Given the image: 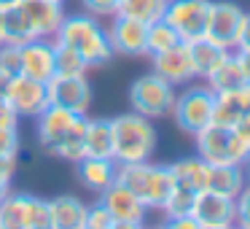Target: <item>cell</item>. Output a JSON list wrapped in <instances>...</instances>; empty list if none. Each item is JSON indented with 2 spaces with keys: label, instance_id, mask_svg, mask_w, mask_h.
Listing matches in <instances>:
<instances>
[{
  "label": "cell",
  "instance_id": "cell-1",
  "mask_svg": "<svg viewBox=\"0 0 250 229\" xmlns=\"http://www.w3.org/2000/svg\"><path fill=\"white\" fill-rule=\"evenodd\" d=\"M83 127H86V116L73 114L60 105H49L35 119V137L43 154L76 164L78 159H83Z\"/></svg>",
  "mask_w": 250,
  "mask_h": 229
},
{
  "label": "cell",
  "instance_id": "cell-2",
  "mask_svg": "<svg viewBox=\"0 0 250 229\" xmlns=\"http://www.w3.org/2000/svg\"><path fill=\"white\" fill-rule=\"evenodd\" d=\"M54 44L73 49L83 62L92 68H103L113 60V46L108 41V27H103L97 17L92 14H65L60 30L54 33Z\"/></svg>",
  "mask_w": 250,
  "mask_h": 229
},
{
  "label": "cell",
  "instance_id": "cell-3",
  "mask_svg": "<svg viewBox=\"0 0 250 229\" xmlns=\"http://www.w3.org/2000/svg\"><path fill=\"white\" fill-rule=\"evenodd\" d=\"M113 127V162L132 164V162H151L159 146V132L151 119L135 114H119L110 119Z\"/></svg>",
  "mask_w": 250,
  "mask_h": 229
},
{
  "label": "cell",
  "instance_id": "cell-4",
  "mask_svg": "<svg viewBox=\"0 0 250 229\" xmlns=\"http://www.w3.org/2000/svg\"><path fill=\"white\" fill-rule=\"evenodd\" d=\"M116 183L126 186L137 200L151 210H162L172 191V170L169 164H153V162H132L116 167Z\"/></svg>",
  "mask_w": 250,
  "mask_h": 229
},
{
  "label": "cell",
  "instance_id": "cell-5",
  "mask_svg": "<svg viewBox=\"0 0 250 229\" xmlns=\"http://www.w3.org/2000/svg\"><path fill=\"white\" fill-rule=\"evenodd\" d=\"M196 157L207 164H245L250 159V132L242 124L221 127L207 124L194 135Z\"/></svg>",
  "mask_w": 250,
  "mask_h": 229
},
{
  "label": "cell",
  "instance_id": "cell-6",
  "mask_svg": "<svg viewBox=\"0 0 250 229\" xmlns=\"http://www.w3.org/2000/svg\"><path fill=\"white\" fill-rule=\"evenodd\" d=\"M175 97H178V89L169 81H164L156 73H146V76L135 78L129 87V105L135 114L146 116V119L156 121V119H167L172 114Z\"/></svg>",
  "mask_w": 250,
  "mask_h": 229
},
{
  "label": "cell",
  "instance_id": "cell-7",
  "mask_svg": "<svg viewBox=\"0 0 250 229\" xmlns=\"http://www.w3.org/2000/svg\"><path fill=\"white\" fill-rule=\"evenodd\" d=\"M0 229H54L49 200L27 191H8L0 200Z\"/></svg>",
  "mask_w": 250,
  "mask_h": 229
},
{
  "label": "cell",
  "instance_id": "cell-8",
  "mask_svg": "<svg viewBox=\"0 0 250 229\" xmlns=\"http://www.w3.org/2000/svg\"><path fill=\"white\" fill-rule=\"evenodd\" d=\"M212 103H215V92L207 84H186V89L175 97L169 116L175 119L178 130L194 137L207 124H212Z\"/></svg>",
  "mask_w": 250,
  "mask_h": 229
},
{
  "label": "cell",
  "instance_id": "cell-9",
  "mask_svg": "<svg viewBox=\"0 0 250 229\" xmlns=\"http://www.w3.org/2000/svg\"><path fill=\"white\" fill-rule=\"evenodd\" d=\"M210 3L212 0H167L162 19L180 35L183 44H191V41L205 35Z\"/></svg>",
  "mask_w": 250,
  "mask_h": 229
},
{
  "label": "cell",
  "instance_id": "cell-10",
  "mask_svg": "<svg viewBox=\"0 0 250 229\" xmlns=\"http://www.w3.org/2000/svg\"><path fill=\"white\" fill-rule=\"evenodd\" d=\"M242 22H245V11L237 3H231V0H212L205 38H210L218 46L234 51L237 49V38H239V30H242Z\"/></svg>",
  "mask_w": 250,
  "mask_h": 229
},
{
  "label": "cell",
  "instance_id": "cell-11",
  "mask_svg": "<svg viewBox=\"0 0 250 229\" xmlns=\"http://www.w3.org/2000/svg\"><path fill=\"white\" fill-rule=\"evenodd\" d=\"M6 103L11 105V111L19 119H38L46 108H49V92L46 84L33 81L27 76H14L8 81V92H6Z\"/></svg>",
  "mask_w": 250,
  "mask_h": 229
},
{
  "label": "cell",
  "instance_id": "cell-12",
  "mask_svg": "<svg viewBox=\"0 0 250 229\" xmlns=\"http://www.w3.org/2000/svg\"><path fill=\"white\" fill-rule=\"evenodd\" d=\"M49 105H60L73 114L89 116L92 108V84L86 76H54L46 84Z\"/></svg>",
  "mask_w": 250,
  "mask_h": 229
},
{
  "label": "cell",
  "instance_id": "cell-13",
  "mask_svg": "<svg viewBox=\"0 0 250 229\" xmlns=\"http://www.w3.org/2000/svg\"><path fill=\"white\" fill-rule=\"evenodd\" d=\"M191 216H194V221L202 229H215V227L231 229L234 218H237L234 216V197L205 189L196 194L194 205H191Z\"/></svg>",
  "mask_w": 250,
  "mask_h": 229
},
{
  "label": "cell",
  "instance_id": "cell-14",
  "mask_svg": "<svg viewBox=\"0 0 250 229\" xmlns=\"http://www.w3.org/2000/svg\"><path fill=\"white\" fill-rule=\"evenodd\" d=\"M151 68L156 76H162L164 81H169L172 87H186V84L196 81V70H194V60H191L188 44L180 41L178 46L167 51L151 54Z\"/></svg>",
  "mask_w": 250,
  "mask_h": 229
},
{
  "label": "cell",
  "instance_id": "cell-15",
  "mask_svg": "<svg viewBox=\"0 0 250 229\" xmlns=\"http://www.w3.org/2000/svg\"><path fill=\"white\" fill-rule=\"evenodd\" d=\"M146 35H148V24L137 22L129 17H110L108 24V41L113 46V54L121 57H148L146 49Z\"/></svg>",
  "mask_w": 250,
  "mask_h": 229
},
{
  "label": "cell",
  "instance_id": "cell-16",
  "mask_svg": "<svg viewBox=\"0 0 250 229\" xmlns=\"http://www.w3.org/2000/svg\"><path fill=\"white\" fill-rule=\"evenodd\" d=\"M17 6L24 14L35 38H54V33L60 30L62 19H65V3H54V0H19Z\"/></svg>",
  "mask_w": 250,
  "mask_h": 229
},
{
  "label": "cell",
  "instance_id": "cell-17",
  "mask_svg": "<svg viewBox=\"0 0 250 229\" xmlns=\"http://www.w3.org/2000/svg\"><path fill=\"white\" fill-rule=\"evenodd\" d=\"M22 49V76L33 81L49 84L57 76L54 70V41L51 38H35L30 44L19 46Z\"/></svg>",
  "mask_w": 250,
  "mask_h": 229
},
{
  "label": "cell",
  "instance_id": "cell-18",
  "mask_svg": "<svg viewBox=\"0 0 250 229\" xmlns=\"http://www.w3.org/2000/svg\"><path fill=\"white\" fill-rule=\"evenodd\" d=\"M100 202L105 205V210L116 218V221H137L146 224L148 207L137 200V194H132L126 186L121 183H110L105 191H100Z\"/></svg>",
  "mask_w": 250,
  "mask_h": 229
},
{
  "label": "cell",
  "instance_id": "cell-19",
  "mask_svg": "<svg viewBox=\"0 0 250 229\" xmlns=\"http://www.w3.org/2000/svg\"><path fill=\"white\" fill-rule=\"evenodd\" d=\"M250 111V84L229 92H215L212 103V124L221 127H237Z\"/></svg>",
  "mask_w": 250,
  "mask_h": 229
},
{
  "label": "cell",
  "instance_id": "cell-20",
  "mask_svg": "<svg viewBox=\"0 0 250 229\" xmlns=\"http://www.w3.org/2000/svg\"><path fill=\"white\" fill-rule=\"evenodd\" d=\"M73 167H76L78 183L86 191H92V194H100V191H105L110 183H116V167H119V164H116L113 159L83 157V159H78Z\"/></svg>",
  "mask_w": 250,
  "mask_h": 229
},
{
  "label": "cell",
  "instance_id": "cell-21",
  "mask_svg": "<svg viewBox=\"0 0 250 229\" xmlns=\"http://www.w3.org/2000/svg\"><path fill=\"white\" fill-rule=\"evenodd\" d=\"M86 202L73 194H60L49 200L51 227L54 229H86Z\"/></svg>",
  "mask_w": 250,
  "mask_h": 229
},
{
  "label": "cell",
  "instance_id": "cell-22",
  "mask_svg": "<svg viewBox=\"0 0 250 229\" xmlns=\"http://www.w3.org/2000/svg\"><path fill=\"white\" fill-rule=\"evenodd\" d=\"M169 170H172L175 186H180V189H188V191H194V194H199V191L207 189L210 164H207L205 159H199L196 154L194 157H183V159H178V162H172Z\"/></svg>",
  "mask_w": 250,
  "mask_h": 229
},
{
  "label": "cell",
  "instance_id": "cell-23",
  "mask_svg": "<svg viewBox=\"0 0 250 229\" xmlns=\"http://www.w3.org/2000/svg\"><path fill=\"white\" fill-rule=\"evenodd\" d=\"M83 157L113 159V127L110 119H89L83 127Z\"/></svg>",
  "mask_w": 250,
  "mask_h": 229
},
{
  "label": "cell",
  "instance_id": "cell-24",
  "mask_svg": "<svg viewBox=\"0 0 250 229\" xmlns=\"http://www.w3.org/2000/svg\"><path fill=\"white\" fill-rule=\"evenodd\" d=\"M188 51H191V60H194V70H196V78H202L205 81L207 76H210L212 70H215L218 65H221L223 60H226L231 51L223 49V46H218L215 41L210 38H196L188 44Z\"/></svg>",
  "mask_w": 250,
  "mask_h": 229
},
{
  "label": "cell",
  "instance_id": "cell-25",
  "mask_svg": "<svg viewBox=\"0 0 250 229\" xmlns=\"http://www.w3.org/2000/svg\"><path fill=\"white\" fill-rule=\"evenodd\" d=\"M245 186H248L245 164H210V178H207V189L210 191L237 197Z\"/></svg>",
  "mask_w": 250,
  "mask_h": 229
},
{
  "label": "cell",
  "instance_id": "cell-26",
  "mask_svg": "<svg viewBox=\"0 0 250 229\" xmlns=\"http://www.w3.org/2000/svg\"><path fill=\"white\" fill-rule=\"evenodd\" d=\"M35 41L33 30H30L24 14L19 11V6L3 8L0 11V44H11V46H24Z\"/></svg>",
  "mask_w": 250,
  "mask_h": 229
},
{
  "label": "cell",
  "instance_id": "cell-27",
  "mask_svg": "<svg viewBox=\"0 0 250 229\" xmlns=\"http://www.w3.org/2000/svg\"><path fill=\"white\" fill-rule=\"evenodd\" d=\"M205 84L212 89V92H229V89H237V87H245V84H248V78H245V73H242V68H239L237 57H234V51L205 78Z\"/></svg>",
  "mask_w": 250,
  "mask_h": 229
},
{
  "label": "cell",
  "instance_id": "cell-28",
  "mask_svg": "<svg viewBox=\"0 0 250 229\" xmlns=\"http://www.w3.org/2000/svg\"><path fill=\"white\" fill-rule=\"evenodd\" d=\"M164 8H167V0H121L119 3L121 17L137 19L143 24L159 22L164 17Z\"/></svg>",
  "mask_w": 250,
  "mask_h": 229
},
{
  "label": "cell",
  "instance_id": "cell-29",
  "mask_svg": "<svg viewBox=\"0 0 250 229\" xmlns=\"http://www.w3.org/2000/svg\"><path fill=\"white\" fill-rule=\"evenodd\" d=\"M180 44V35L169 27L164 19L159 22H151L148 24V35H146V49H148V57L151 54H159V51H167L172 46Z\"/></svg>",
  "mask_w": 250,
  "mask_h": 229
},
{
  "label": "cell",
  "instance_id": "cell-30",
  "mask_svg": "<svg viewBox=\"0 0 250 229\" xmlns=\"http://www.w3.org/2000/svg\"><path fill=\"white\" fill-rule=\"evenodd\" d=\"M51 41H54V38H51ZM54 70H57V76H86L89 65L73 49L54 44Z\"/></svg>",
  "mask_w": 250,
  "mask_h": 229
},
{
  "label": "cell",
  "instance_id": "cell-31",
  "mask_svg": "<svg viewBox=\"0 0 250 229\" xmlns=\"http://www.w3.org/2000/svg\"><path fill=\"white\" fill-rule=\"evenodd\" d=\"M194 200H196L194 191L180 189V186H172V191H169V197H167V202H164L162 213H164V216H188Z\"/></svg>",
  "mask_w": 250,
  "mask_h": 229
},
{
  "label": "cell",
  "instance_id": "cell-32",
  "mask_svg": "<svg viewBox=\"0 0 250 229\" xmlns=\"http://www.w3.org/2000/svg\"><path fill=\"white\" fill-rule=\"evenodd\" d=\"M0 73H6L8 78L22 73V49L11 44H0Z\"/></svg>",
  "mask_w": 250,
  "mask_h": 229
},
{
  "label": "cell",
  "instance_id": "cell-33",
  "mask_svg": "<svg viewBox=\"0 0 250 229\" xmlns=\"http://www.w3.org/2000/svg\"><path fill=\"white\" fill-rule=\"evenodd\" d=\"M22 148L19 127H0V159H17Z\"/></svg>",
  "mask_w": 250,
  "mask_h": 229
},
{
  "label": "cell",
  "instance_id": "cell-34",
  "mask_svg": "<svg viewBox=\"0 0 250 229\" xmlns=\"http://www.w3.org/2000/svg\"><path fill=\"white\" fill-rule=\"evenodd\" d=\"M113 224H116V218L105 210V205L100 200L86 207V229H110Z\"/></svg>",
  "mask_w": 250,
  "mask_h": 229
},
{
  "label": "cell",
  "instance_id": "cell-35",
  "mask_svg": "<svg viewBox=\"0 0 250 229\" xmlns=\"http://www.w3.org/2000/svg\"><path fill=\"white\" fill-rule=\"evenodd\" d=\"M234 227H242V229H250V183L234 197Z\"/></svg>",
  "mask_w": 250,
  "mask_h": 229
},
{
  "label": "cell",
  "instance_id": "cell-36",
  "mask_svg": "<svg viewBox=\"0 0 250 229\" xmlns=\"http://www.w3.org/2000/svg\"><path fill=\"white\" fill-rule=\"evenodd\" d=\"M119 3L121 0H81L83 11L92 14V17H97V19L116 17V14H119Z\"/></svg>",
  "mask_w": 250,
  "mask_h": 229
},
{
  "label": "cell",
  "instance_id": "cell-37",
  "mask_svg": "<svg viewBox=\"0 0 250 229\" xmlns=\"http://www.w3.org/2000/svg\"><path fill=\"white\" fill-rule=\"evenodd\" d=\"M14 173H17V159H0V200L11 191Z\"/></svg>",
  "mask_w": 250,
  "mask_h": 229
},
{
  "label": "cell",
  "instance_id": "cell-38",
  "mask_svg": "<svg viewBox=\"0 0 250 229\" xmlns=\"http://www.w3.org/2000/svg\"><path fill=\"white\" fill-rule=\"evenodd\" d=\"M156 229H202L199 224L194 221V216H164V221L159 224Z\"/></svg>",
  "mask_w": 250,
  "mask_h": 229
},
{
  "label": "cell",
  "instance_id": "cell-39",
  "mask_svg": "<svg viewBox=\"0 0 250 229\" xmlns=\"http://www.w3.org/2000/svg\"><path fill=\"white\" fill-rule=\"evenodd\" d=\"M0 127H19V116L11 111L6 100H0Z\"/></svg>",
  "mask_w": 250,
  "mask_h": 229
},
{
  "label": "cell",
  "instance_id": "cell-40",
  "mask_svg": "<svg viewBox=\"0 0 250 229\" xmlns=\"http://www.w3.org/2000/svg\"><path fill=\"white\" fill-rule=\"evenodd\" d=\"M237 49L250 51V14H245L242 30H239V38H237Z\"/></svg>",
  "mask_w": 250,
  "mask_h": 229
},
{
  "label": "cell",
  "instance_id": "cell-41",
  "mask_svg": "<svg viewBox=\"0 0 250 229\" xmlns=\"http://www.w3.org/2000/svg\"><path fill=\"white\" fill-rule=\"evenodd\" d=\"M234 57H237L239 68H242L245 78H248V84H250V51H242V49H234Z\"/></svg>",
  "mask_w": 250,
  "mask_h": 229
},
{
  "label": "cell",
  "instance_id": "cell-42",
  "mask_svg": "<svg viewBox=\"0 0 250 229\" xmlns=\"http://www.w3.org/2000/svg\"><path fill=\"white\" fill-rule=\"evenodd\" d=\"M110 229H146V224H137V221H116Z\"/></svg>",
  "mask_w": 250,
  "mask_h": 229
},
{
  "label": "cell",
  "instance_id": "cell-43",
  "mask_svg": "<svg viewBox=\"0 0 250 229\" xmlns=\"http://www.w3.org/2000/svg\"><path fill=\"white\" fill-rule=\"evenodd\" d=\"M8 81H11V78H8L6 73H0V100H6V92H8Z\"/></svg>",
  "mask_w": 250,
  "mask_h": 229
},
{
  "label": "cell",
  "instance_id": "cell-44",
  "mask_svg": "<svg viewBox=\"0 0 250 229\" xmlns=\"http://www.w3.org/2000/svg\"><path fill=\"white\" fill-rule=\"evenodd\" d=\"M19 0H0V11H3V8H11V6H17Z\"/></svg>",
  "mask_w": 250,
  "mask_h": 229
},
{
  "label": "cell",
  "instance_id": "cell-45",
  "mask_svg": "<svg viewBox=\"0 0 250 229\" xmlns=\"http://www.w3.org/2000/svg\"><path fill=\"white\" fill-rule=\"evenodd\" d=\"M239 124H242V127H245V130H248V132H250V111H248V116H245V119H242V121H239Z\"/></svg>",
  "mask_w": 250,
  "mask_h": 229
},
{
  "label": "cell",
  "instance_id": "cell-46",
  "mask_svg": "<svg viewBox=\"0 0 250 229\" xmlns=\"http://www.w3.org/2000/svg\"><path fill=\"white\" fill-rule=\"evenodd\" d=\"M245 178H248V183H250V159L245 162Z\"/></svg>",
  "mask_w": 250,
  "mask_h": 229
},
{
  "label": "cell",
  "instance_id": "cell-47",
  "mask_svg": "<svg viewBox=\"0 0 250 229\" xmlns=\"http://www.w3.org/2000/svg\"><path fill=\"white\" fill-rule=\"evenodd\" d=\"M54 3H65V0H54Z\"/></svg>",
  "mask_w": 250,
  "mask_h": 229
},
{
  "label": "cell",
  "instance_id": "cell-48",
  "mask_svg": "<svg viewBox=\"0 0 250 229\" xmlns=\"http://www.w3.org/2000/svg\"><path fill=\"white\" fill-rule=\"evenodd\" d=\"M231 229H242V227H231Z\"/></svg>",
  "mask_w": 250,
  "mask_h": 229
},
{
  "label": "cell",
  "instance_id": "cell-49",
  "mask_svg": "<svg viewBox=\"0 0 250 229\" xmlns=\"http://www.w3.org/2000/svg\"><path fill=\"white\" fill-rule=\"evenodd\" d=\"M215 229H223V227H215Z\"/></svg>",
  "mask_w": 250,
  "mask_h": 229
}]
</instances>
